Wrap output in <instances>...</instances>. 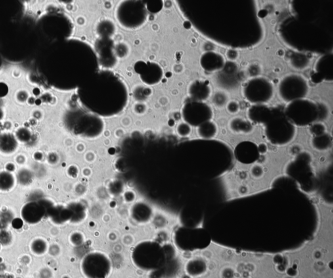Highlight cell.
I'll use <instances>...</instances> for the list:
<instances>
[{"mask_svg":"<svg viewBox=\"0 0 333 278\" xmlns=\"http://www.w3.org/2000/svg\"><path fill=\"white\" fill-rule=\"evenodd\" d=\"M211 91V88L208 82L200 80L193 82L188 89V93L193 101L201 102L208 99Z\"/></svg>","mask_w":333,"mask_h":278,"instance_id":"20","label":"cell"},{"mask_svg":"<svg viewBox=\"0 0 333 278\" xmlns=\"http://www.w3.org/2000/svg\"><path fill=\"white\" fill-rule=\"evenodd\" d=\"M30 248L31 252L37 256H42L47 252L48 246L47 242L45 240L41 239H36L33 240L31 243Z\"/></svg>","mask_w":333,"mask_h":278,"instance_id":"30","label":"cell"},{"mask_svg":"<svg viewBox=\"0 0 333 278\" xmlns=\"http://www.w3.org/2000/svg\"><path fill=\"white\" fill-rule=\"evenodd\" d=\"M33 175L28 170H20L18 173V179L23 185H28L32 181Z\"/></svg>","mask_w":333,"mask_h":278,"instance_id":"33","label":"cell"},{"mask_svg":"<svg viewBox=\"0 0 333 278\" xmlns=\"http://www.w3.org/2000/svg\"><path fill=\"white\" fill-rule=\"evenodd\" d=\"M77 96L81 105L98 116L110 117L120 113L129 100L124 83L108 71L94 74L79 87Z\"/></svg>","mask_w":333,"mask_h":278,"instance_id":"2","label":"cell"},{"mask_svg":"<svg viewBox=\"0 0 333 278\" xmlns=\"http://www.w3.org/2000/svg\"><path fill=\"white\" fill-rule=\"evenodd\" d=\"M47 217L54 223L63 224L72 221V213L68 206H54L48 211Z\"/></svg>","mask_w":333,"mask_h":278,"instance_id":"21","label":"cell"},{"mask_svg":"<svg viewBox=\"0 0 333 278\" xmlns=\"http://www.w3.org/2000/svg\"><path fill=\"white\" fill-rule=\"evenodd\" d=\"M98 60L93 48L75 39L58 42L40 57V72L47 82L61 91L81 87L97 72Z\"/></svg>","mask_w":333,"mask_h":278,"instance_id":"1","label":"cell"},{"mask_svg":"<svg viewBox=\"0 0 333 278\" xmlns=\"http://www.w3.org/2000/svg\"><path fill=\"white\" fill-rule=\"evenodd\" d=\"M263 168H262L261 167L255 166L253 167L252 169V173L255 177H259L261 176L262 174H263Z\"/></svg>","mask_w":333,"mask_h":278,"instance_id":"40","label":"cell"},{"mask_svg":"<svg viewBox=\"0 0 333 278\" xmlns=\"http://www.w3.org/2000/svg\"><path fill=\"white\" fill-rule=\"evenodd\" d=\"M16 179L10 172L4 171L0 172V191L7 192L14 189Z\"/></svg>","mask_w":333,"mask_h":278,"instance_id":"28","label":"cell"},{"mask_svg":"<svg viewBox=\"0 0 333 278\" xmlns=\"http://www.w3.org/2000/svg\"><path fill=\"white\" fill-rule=\"evenodd\" d=\"M143 1H126L117 7L116 18L125 29H135L143 26L148 14Z\"/></svg>","mask_w":333,"mask_h":278,"instance_id":"6","label":"cell"},{"mask_svg":"<svg viewBox=\"0 0 333 278\" xmlns=\"http://www.w3.org/2000/svg\"><path fill=\"white\" fill-rule=\"evenodd\" d=\"M96 56L98 60L106 67H113L116 63L117 58L114 54V45L112 40L108 37H101L96 44Z\"/></svg>","mask_w":333,"mask_h":278,"instance_id":"16","label":"cell"},{"mask_svg":"<svg viewBox=\"0 0 333 278\" xmlns=\"http://www.w3.org/2000/svg\"><path fill=\"white\" fill-rule=\"evenodd\" d=\"M152 215V209L143 203H138L132 209V217L137 222H147L151 219Z\"/></svg>","mask_w":333,"mask_h":278,"instance_id":"23","label":"cell"},{"mask_svg":"<svg viewBox=\"0 0 333 278\" xmlns=\"http://www.w3.org/2000/svg\"><path fill=\"white\" fill-rule=\"evenodd\" d=\"M290 62L291 65L297 70H304L309 66L310 59L307 56L299 53V52H294L290 56Z\"/></svg>","mask_w":333,"mask_h":278,"instance_id":"27","label":"cell"},{"mask_svg":"<svg viewBox=\"0 0 333 278\" xmlns=\"http://www.w3.org/2000/svg\"><path fill=\"white\" fill-rule=\"evenodd\" d=\"M244 98L251 104H265L271 100L273 87L268 79L257 77L246 83L243 90Z\"/></svg>","mask_w":333,"mask_h":278,"instance_id":"10","label":"cell"},{"mask_svg":"<svg viewBox=\"0 0 333 278\" xmlns=\"http://www.w3.org/2000/svg\"><path fill=\"white\" fill-rule=\"evenodd\" d=\"M205 233L201 229L192 227H181L176 229L173 235L174 244L182 251L200 249L205 243Z\"/></svg>","mask_w":333,"mask_h":278,"instance_id":"11","label":"cell"},{"mask_svg":"<svg viewBox=\"0 0 333 278\" xmlns=\"http://www.w3.org/2000/svg\"><path fill=\"white\" fill-rule=\"evenodd\" d=\"M30 137V133L26 129H20L17 132V137L20 141L27 142Z\"/></svg>","mask_w":333,"mask_h":278,"instance_id":"37","label":"cell"},{"mask_svg":"<svg viewBox=\"0 0 333 278\" xmlns=\"http://www.w3.org/2000/svg\"><path fill=\"white\" fill-rule=\"evenodd\" d=\"M308 92L307 81L300 75H288L282 79L278 85L280 97L286 103L305 98Z\"/></svg>","mask_w":333,"mask_h":278,"instance_id":"9","label":"cell"},{"mask_svg":"<svg viewBox=\"0 0 333 278\" xmlns=\"http://www.w3.org/2000/svg\"><path fill=\"white\" fill-rule=\"evenodd\" d=\"M241 76L237 64L232 61L225 62V66L217 73L216 81L220 87L234 89L240 82Z\"/></svg>","mask_w":333,"mask_h":278,"instance_id":"14","label":"cell"},{"mask_svg":"<svg viewBox=\"0 0 333 278\" xmlns=\"http://www.w3.org/2000/svg\"><path fill=\"white\" fill-rule=\"evenodd\" d=\"M80 269L85 278H106L112 272V261L104 253L90 252L83 257Z\"/></svg>","mask_w":333,"mask_h":278,"instance_id":"8","label":"cell"},{"mask_svg":"<svg viewBox=\"0 0 333 278\" xmlns=\"http://www.w3.org/2000/svg\"><path fill=\"white\" fill-rule=\"evenodd\" d=\"M207 269L208 265L206 261L200 258L191 259L185 266L186 273L192 277H199L204 275Z\"/></svg>","mask_w":333,"mask_h":278,"instance_id":"22","label":"cell"},{"mask_svg":"<svg viewBox=\"0 0 333 278\" xmlns=\"http://www.w3.org/2000/svg\"><path fill=\"white\" fill-rule=\"evenodd\" d=\"M228 96L227 94L223 91H217L213 95L212 102L213 105L217 108L221 109L224 108L228 104Z\"/></svg>","mask_w":333,"mask_h":278,"instance_id":"31","label":"cell"},{"mask_svg":"<svg viewBox=\"0 0 333 278\" xmlns=\"http://www.w3.org/2000/svg\"><path fill=\"white\" fill-rule=\"evenodd\" d=\"M197 133L199 137L204 140H211L216 137L218 133V127L211 120L203 123L197 127Z\"/></svg>","mask_w":333,"mask_h":278,"instance_id":"24","label":"cell"},{"mask_svg":"<svg viewBox=\"0 0 333 278\" xmlns=\"http://www.w3.org/2000/svg\"><path fill=\"white\" fill-rule=\"evenodd\" d=\"M53 206L52 202L47 199L29 202L21 209L20 215L26 223L35 224L47 216L48 211Z\"/></svg>","mask_w":333,"mask_h":278,"instance_id":"13","label":"cell"},{"mask_svg":"<svg viewBox=\"0 0 333 278\" xmlns=\"http://www.w3.org/2000/svg\"><path fill=\"white\" fill-rule=\"evenodd\" d=\"M227 110L230 114L237 113L240 111V105L237 102H230L227 104Z\"/></svg>","mask_w":333,"mask_h":278,"instance_id":"36","label":"cell"},{"mask_svg":"<svg viewBox=\"0 0 333 278\" xmlns=\"http://www.w3.org/2000/svg\"><path fill=\"white\" fill-rule=\"evenodd\" d=\"M230 129L236 133H249L253 131V125L249 121L242 118L232 119L229 124Z\"/></svg>","mask_w":333,"mask_h":278,"instance_id":"25","label":"cell"},{"mask_svg":"<svg viewBox=\"0 0 333 278\" xmlns=\"http://www.w3.org/2000/svg\"><path fill=\"white\" fill-rule=\"evenodd\" d=\"M213 111L204 102L192 101L184 104L182 116L190 126L198 127L213 118Z\"/></svg>","mask_w":333,"mask_h":278,"instance_id":"12","label":"cell"},{"mask_svg":"<svg viewBox=\"0 0 333 278\" xmlns=\"http://www.w3.org/2000/svg\"><path fill=\"white\" fill-rule=\"evenodd\" d=\"M175 259V251L173 246L169 244L162 245L153 240L140 242L132 253L134 265L146 271L162 269Z\"/></svg>","mask_w":333,"mask_h":278,"instance_id":"3","label":"cell"},{"mask_svg":"<svg viewBox=\"0 0 333 278\" xmlns=\"http://www.w3.org/2000/svg\"><path fill=\"white\" fill-rule=\"evenodd\" d=\"M332 53L325 54L316 61L315 67L311 77L312 82L320 83L324 81L332 82L333 79Z\"/></svg>","mask_w":333,"mask_h":278,"instance_id":"15","label":"cell"},{"mask_svg":"<svg viewBox=\"0 0 333 278\" xmlns=\"http://www.w3.org/2000/svg\"><path fill=\"white\" fill-rule=\"evenodd\" d=\"M192 126L187 123H181L178 125L177 131L178 134L181 137H187L192 133Z\"/></svg>","mask_w":333,"mask_h":278,"instance_id":"32","label":"cell"},{"mask_svg":"<svg viewBox=\"0 0 333 278\" xmlns=\"http://www.w3.org/2000/svg\"><path fill=\"white\" fill-rule=\"evenodd\" d=\"M17 148V142L12 135L4 134L0 137V151L2 153H13Z\"/></svg>","mask_w":333,"mask_h":278,"instance_id":"26","label":"cell"},{"mask_svg":"<svg viewBox=\"0 0 333 278\" xmlns=\"http://www.w3.org/2000/svg\"><path fill=\"white\" fill-rule=\"evenodd\" d=\"M225 58L221 54L213 51L205 52L200 58L201 67L208 72H219L225 66Z\"/></svg>","mask_w":333,"mask_h":278,"instance_id":"17","label":"cell"},{"mask_svg":"<svg viewBox=\"0 0 333 278\" xmlns=\"http://www.w3.org/2000/svg\"><path fill=\"white\" fill-rule=\"evenodd\" d=\"M284 113L295 126H306L319 119V108L315 102L303 98L288 103Z\"/></svg>","mask_w":333,"mask_h":278,"instance_id":"5","label":"cell"},{"mask_svg":"<svg viewBox=\"0 0 333 278\" xmlns=\"http://www.w3.org/2000/svg\"><path fill=\"white\" fill-rule=\"evenodd\" d=\"M312 144L315 149L320 150V151L328 150L332 144V137L327 133L316 136V137H314L312 141Z\"/></svg>","mask_w":333,"mask_h":278,"instance_id":"29","label":"cell"},{"mask_svg":"<svg viewBox=\"0 0 333 278\" xmlns=\"http://www.w3.org/2000/svg\"><path fill=\"white\" fill-rule=\"evenodd\" d=\"M249 74L251 77H259V75L261 74V69L257 65H252L248 69Z\"/></svg>","mask_w":333,"mask_h":278,"instance_id":"38","label":"cell"},{"mask_svg":"<svg viewBox=\"0 0 333 278\" xmlns=\"http://www.w3.org/2000/svg\"><path fill=\"white\" fill-rule=\"evenodd\" d=\"M326 127L322 123H316V124L312 125L311 127H310V132L311 133L312 135H314V137L323 135L324 133H326Z\"/></svg>","mask_w":333,"mask_h":278,"instance_id":"34","label":"cell"},{"mask_svg":"<svg viewBox=\"0 0 333 278\" xmlns=\"http://www.w3.org/2000/svg\"><path fill=\"white\" fill-rule=\"evenodd\" d=\"M275 108H269L265 104H255L248 111V117L255 124H266L273 115Z\"/></svg>","mask_w":333,"mask_h":278,"instance_id":"19","label":"cell"},{"mask_svg":"<svg viewBox=\"0 0 333 278\" xmlns=\"http://www.w3.org/2000/svg\"><path fill=\"white\" fill-rule=\"evenodd\" d=\"M258 149H259L260 153H265L267 150L266 145H265V144H261V145L259 146V147L258 148Z\"/></svg>","mask_w":333,"mask_h":278,"instance_id":"41","label":"cell"},{"mask_svg":"<svg viewBox=\"0 0 333 278\" xmlns=\"http://www.w3.org/2000/svg\"><path fill=\"white\" fill-rule=\"evenodd\" d=\"M136 66L139 68L136 72L139 74L142 81L146 84H156L162 79V70L160 66L156 64L144 63L143 62L142 65L137 64Z\"/></svg>","mask_w":333,"mask_h":278,"instance_id":"18","label":"cell"},{"mask_svg":"<svg viewBox=\"0 0 333 278\" xmlns=\"http://www.w3.org/2000/svg\"><path fill=\"white\" fill-rule=\"evenodd\" d=\"M265 133L270 143L283 146L294 139L296 129L286 118L283 111L275 108L273 116L265 124Z\"/></svg>","mask_w":333,"mask_h":278,"instance_id":"4","label":"cell"},{"mask_svg":"<svg viewBox=\"0 0 333 278\" xmlns=\"http://www.w3.org/2000/svg\"><path fill=\"white\" fill-rule=\"evenodd\" d=\"M226 56L229 58V61L233 62L234 60L237 59L239 54L238 52L236 51V50L232 49L228 50L227 53H226Z\"/></svg>","mask_w":333,"mask_h":278,"instance_id":"39","label":"cell"},{"mask_svg":"<svg viewBox=\"0 0 333 278\" xmlns=\"http://www.w3.org/2000/svg\"><path fill=\"white\" fill-rule=\"evenodd\" d=\"M67 122L72 132L85 138L97 137L104 129L101 119L93 113L73 112L69 116Z\"/></svg>","mask_w":333,"mask_h":278,"instance_id":"7","label":"cell"},{"mask_svg":"<svg viewBox=\"0 0 333 278\" xmlns=\"http://www.w3.org/2000/svg\"><path fill=\"white\" fill-rule=\"evenodd\" d=\"M71 243L74 246L81 245L83 243V237L82 235L79 233H74L72 234L70 237Z\"/></svg>","mask_w":333,"mask_h":278,"instance_id":"35","label":"cell"}]
</instances>
